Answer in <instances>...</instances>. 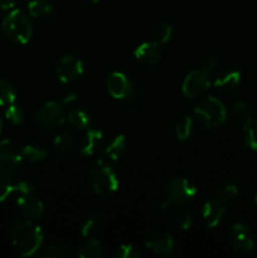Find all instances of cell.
Masks as SVG:
<instances>
[{"mask_svg": "<svg viewBox=\"0 0 257 258\" xmlns=\"http://www.w3.org/2000/svg\"><path fill=\"white\" fill-rule=\"evenodd\" d=\"M141 256V252L136 248L135 246L128 243L120 244L116 247L115 251L112 252L113 258H138Z\"/></svg>", "mask_w": 257, "mask_h": 258, "instance_id": "29", "label": "cell"}, {"mask_svg": "<svg viewBox=\"0 0 257 258\" xmlns=\"http://www.w3.org/2000/svg\"><path fill=\"white\" fill-rule=\"evenodd\" d=\"M134 57L139 60V62L144 63V64L153 66L159 62L161 57V49L160 44L154 40V42H144L139 44L134 50Z\"/></svg>", "mask_w": 257, "mask_h": 258, "instance_id": "15", "label": "cell"}, {"mask_svg": "<svg viewBox=\"0 0 257 258\" xmlns=\"http://www.w3.org/2000/svg\"><path fill=\"white\" fill-rule=\"evenodd\" d=\"M14 176L0 174V202H4L12 193H34V188L28 181L13 180Z\"/></svg>", "mask_w": 257, "mask_h": 258, "instance_id": "14", "label": "cell"}, {"mask_svg": "<svg viewBox=\"0 0 257 258\" xmlns=\"http://www.w3.org/2000/svg\"><path fill=\"white\" fill-rule=\"evenodd\" d=\"M88 181L92 190L100 196L115 193L120 184L115 170L106 163V160H100L92 166L88 174Z\"/></svg>", "mask_w": 257, "mask_h": 258, "instance_id": "3", "label": "cell"}, {"mask_svg": "<svg viewBox=\"0 0 257 258\" xmlns=\"http://www.w3.org/2000/svg\"><path fill=\"white\" fill-rule=\"evenodd\" d=\"M76 100H77V96H76V95H70V96H67V98H65V100H63L60 103H62V105H67V103H68V105H70V103L72 102V101H76Z\"/></svg>", "mask_w": 257, "mask_h": 258, "instance_id": "38", "label": "cell"}, {"mask_svg": "<svg viewBox=\"0 0 257 258\" xmlns=\"http://www.w3.org/2000/svg\"><path fill=\"white\" fill-rule=\"evenodd\" d=\"M66 254H67V252L65 251V248L60 246H57V244H50L43 252V257L44 258H62Z\"/></svg>", "mask_w": 257, "mask_h": 258, "instance_id": "35", "label": "cell"}, {"mask_svg": "<svg viewBox=\"0 0 257 258\" xmlns=\"http://www.w3.org/2000/svg\"><path fill=\"white\" fill-rule=\"evenodd\" d=\"M75 136L70 133H60L53 139V148L57 153H67L75 146Z\"/></svg>", "mask_w": 257, "mask_h": 258, "instance_id": "25", "label": "cell"}, {"mask_svg": "<svg viewBox=\"0 0 257 258\" xmlns=\"http://www.w3.org/2000/svg\"><path fill=\"white\" fill-rule=\"evenodd\" d=\"M209 75L203 72L202 70L191 71L190 73L185 76L181 85V92L186 98H197L199 96L204 95L209 90L211 81Z\"/></svg>", "mask_w": 257, "mask_h": 258, "instance_id": "9", "label": "cell"}, {"mask_svg": "<svg viewBox=\"0 0 257 258\" xmlns=\"http://www.w3.org/2000/svg\"><path fill=\"white\" fill-rule=\"evenodd\" d=\"M224 213H226V208L219 199L206 202L202 208V218L208 228H216L221 223Z\"/></svg>", "mask_w": 257, "mask_h": 258, "instance_id": "16", "label": "cell"}, {"mask_svg": "<svg viewBox=\"0 0 257 258\" xmlns=\"http://www.w3.org/2000/svg\"><path fill=\"white\" fill-rule=\"evenodd\" d=\"M127 150V140L125 135H117L110 141L103 151V160L107 161H116L123 155Z\"/></svg>", "mask_w": 257, "mask_h": 258, "instance_id": "19", "label": "cell"}, {"mask_svg": "<svg viewBox=\"0 0 257 258\" xmlns=\"http://www.w3.org/2000/svg\"><path fill=\"white\" fill-rule=\"evenodd\" d=\"M217 66H218V60H217V58L208 57L203 62V64H202L201 70L203 71V72H206L207 75H211V73L213 72L214 70H216Z\"/></svg>", "mask_w": 257, "mask_h": 258, "instance_id": "36", "label": "cell"}, {"mask_svg": "<svg viewBox=\"0 0 257 258\" xmlns=\"http://www.w3.org/2000/svg\"><path fill=\"white\" fill-rule=\"evenodd\" d=\"M197 186L193 181L189 179L179 176V178L171 179L165 188L166 199L170 202V204L175 206H184L193 201L197 196Z\"/></svg>", "mask_w": 257, "mask_h": 258, "instance_id": "5", "label": "cell"}, {"mask_svg": "<svg viewBox=\"0 0 257 258\" xmlns=\"http://www.w3.org/2000/svg\"><path fill=\"white\" fill-rule=\"evenodd\" d=\"M254 202H256V204H257V191H256V194H254Z\"/></svg>", "mask_w": 257, "mask_h": 258, "instance_id": "41", "label": "cell"}, {"mask_svg": "<svg viewBox=\"0 0 257 258\" xmlns=\"http://www.w3.org/2000/svg\"><path fill=\"white\" fill-rule=\"evenodd\" d=\"M17 3L18 0H0V8L4 10H12Z\"/></svg>", "mask_w": 257, "mask_h": 258, "instance_id": "37", "label": "cell"}, {"mask_svg": "<svg viewBox=\"0 0 257 258\" xmlns=\"http://www.w3.org/2000/svg\"><path fill=\"white\" fill-rule=\"evenodd\" d=\"M87 2H90L91 4H96V3H98L100 0H87Z\"/></svg>", "mask_w": 257, "mask_h": 258, "instance_id": "39", "label": "cell"}, {"mask_svg": "<svg viewBox=\"0 0 257 258\" xmlns=\"http://www.w3.org/2000/svg\"><path fill=\"white\" fill-rule=\"evenodd\" d=\"M229 242L232 248L238 253H248L254 248V242L248 227L242 223H236L232 226Z\"/></svg>", "mask_w": 257, "mask_h": 258, "instance_id": "11", "label": "cell"}, {"mask_svg": "<svg viewBox=\"0 0 257 258\" xmlns=\"http://www.w3.org/2000/svg\"><path fill=\"white\" fill-rule=\"evenodd\" d=\"M17 98L15 87L9 81L0 80V106H9Z\"/></svg>", "mask_w": 257, "mask_h": 258, "instance_id": "26", "label": "cell"}, {"mask_svg": "<svg viewBox=\"0 0 257 258\" xmlns=\"http://www.w3.org/2000/svg\"><path fill=\"white\" fill-rule=\"evenodd\" d=\"M106 88L111 97L115 100H128L135 95L133 81L122 72H112L106 80Z\"/></svg>", "mask_w": 257, "mask_h": 258, "instance_id": "8", "label": "cell"}, {"mask_svg": "<svg viewBox=\"0 0 257 258\" xmlns=\"http://www.w3.org/2000/svg\"><path fill=\"white\" fill-rule=\"evenodd\" d=\"M102 217H91L81 227V236L87 239L91 238V237L95 236L100 231L101 227H102Z\"/></svg>", "mask_w": 257, "mask_h": 258, "instance_id": "28", "label": "cell"}, {"mask_svg": "<svg viewBox=\"0 0 257 258\" xmlns=\"http://www.w3.org/2000/svg\"><path fill=\"white\" fill-rule=\"evenodd\" d=\"M243 139L251 150H257V118H251L244 122Z\"/></svg>", "mask_w": 257, "mask_h": 258, "instance_id": "24", "label": "cell"}, {"mask_svg": "<svg viewBox=\"0 0 257 258\" xmlns=\"http://www.w3.org/2000/svg\"><path fill=\"white\" fill-rule=\"evenodd\" d=\"M35 121L43 128L59 127L66 121V112L63 105L55 101H49L40 106L35 112Z\"/></svg>", "mask_w": 257, "mask_h": 258, "instance_id": "7", "label": "cell"}, {"mask_svg": "<svg viewBox=\"0 0 257 258\" xmlns=\"http://www.w3.org/2000/svg\"><path fill=\"white\" fill-rule=\"evenodd\" d=\"M2 130H3V120L0 118V133H2Z\"/></svg>", "mask_w": 257, "mask_h": 258, "instance_id": "40", "label": "cell"}, {"mask_svg": "<svg viewBox=\"0 0 257 258\" xmlns=\"http://www.w3.org/2000/svg\"><path fill=\"white\" fill-rule=\"evenodd\" d=\"M232 112H233V116L237 120L244 121V122L251 117L248 106L243 101H238V102L233 103V106H232Z\"/></svg>", "mask_w": 257, "mask_h": 258, "instance_id": "32", "label": "cell"}, {"mask_svg": "<svg viewBox=\"0 0 257 258\" xmlns=\"http://www.w3.org/2000/svg\"><path fill=\"white\" fill-rule=\"evenodd\" d=\"M17 204L22 213L29 218H42L44 214V204L39 198H37L35 191L34 193L19 194Z\"/></svg>", "mask_w": 257, "mask_h": 258, "instance_id": "13", "label": "cell"}, {"mask_svg": "<svg viewBox=\"0 0 257 258\" xmlns=\"http://www.w3.org/2000/svg\"><path fill=\"white\" fill-rule=\"evenodd\" d=\"M238 196V189L234 184H228V185L224 186L221 191H219V201L223 204L226 203H232L234 199Z\"/></svg>", "mask_w": 257, "mask_h": 258, "instance_id": "33", "label": "cell"}, {"mask_svg": "<svg viewBox=\"0 0 257 258\" xmlns=\"http://www.w3.org/2000/svg\"><path fill=\"white\" fill-rule=\"evenodd\" d=\"M5 117H7L10 122L14 123V125H20V123L24 122L25 112L20 106L12 103V105L7 106V110H5Z\"/></svg>", "mask_w": 257, "mask_h": 258, "instance_id": "30", "label": "cell"}, {"mask_svg": "<svg viewBox=\"0 0 257 258\" xmlns=\"http://www.w3.org/2000/svg\"><path fill=\"white\" fill-rule=\"evenodd\" d=\"M68 123L72 127L80 128V130H87L91 126V116L81 108H72L66 115Z\"/></svg>", "mask_w": 257, "mask_h": 258, "instance_id": "20", "label": "cell"}, {"mask_svg": "<svg viewBox=\"0 0 257 258\" xmlns=\"http://www.w3.org/2000/svg\"><path fill=\"white\" fill-rule=\"evenodd\" d=\"M28 13L33 18H47L53 14V5L48 0H30Z\"/></svg>", "mask_w": 257, "mask_h": 258, "instance_id": "21", "label": "cell"}, {"mask_svg": "<svg viewBox=\"0 0 257 258\" xmlns=\"http://www.w3.org/2000/svg\"><path fill=\"white\" fill-rule=\"evenodd\" d=\"M2 29L5 37L17 44H27L33 35L29 17L20 9H12L3 19Z\"/></svg>", "mask_w": 257, "mask_h": 258, "instance_id": "2", "label": "cell"}, {"mask_svg": "<svg viewBox=\"0 0 257 258\" xmlns=\"http://www.w3.org/2000/svg\"><path fill=\"white\" fill-rule=\"evenodd\" d=\"M171 35H173V27H171L170 24H168V23H164V24H161L160 27L156 29L154 37H155V42L161 45L166 44V43L170 40Z\"/></svg>", "mask_w": 257, "mask_h": 258, "instance_id": "31", "label": "cell"}, {"mask_svg": "<svg viewBox=\"0 0 257 258\" xmlns=\"http://www.w3.org/2000/svg\"><path fill=\"white\" fill-rule=\"evenodd\" d=\"M241 83V72L237 70L223 71L214 80V87L222 93H232Z\"/></svg>", "mask_w": 257, "mask_h": 258, "instance_id": "17", "label": "cell"}, {"mask_svg": "<svg viewBox=\"0 0 257 258\" xmlns=\"http://www.w3.org/2000/svg\"><path fill=\"white\" fill-rule=\"evenodd\" d=\"M194 115L204 127L213 128L222 125L227 118V108L218 98L209 96L203 98L194 108Z\"/></svg>", "mask_w": 257, "mask_h": 258, "instance_id": "4", "label": "cell"}, {"mask_svg": "<svg viewBox=\"0 0 257 258\" xmlns=\"http://www.w3.org/2000/svg\"><path fill=\"white\" fill-rule=\"evenodd\" d=\"M78 256L81 258H102L105 256L102 243L98 239H88L81 246Z\"/></svg>", "mask_w": 257, "mask_h": 258, "instance_id": "22", "label": "cell"}, {"mask_svg": "<svg viewBox=\"0 0 257 258\" xmlns=\"http://www.w3.org/2000/svg\"><path fill=\"white\" fill-rule=\"evenodd\" d=\"M83 73V63L75 55H65L55 68L57 78L62 83H71L80 78Z\"/></svg>", "mask_w": 257, "mask_h": 258, "instance_id": "10", "label": "cell"}, {"mask_svg": "<svg viewBox=\"0 0 257 258\" xmlns=\"http://www.w3.org/2000/svg\"><path fill=\"white\" fill-rule=\"evenodd\" d=\"M191 223H193V219H191V216L188 212L181 211L176 213L175 217H174V224L178 228H180L181 231H188L191 227Z\"/></svg>", "mask_w": 257, "mask_h": 258, "instance_id": "34", "label": "cell"}, {"mask_svg": "<svg viewBox=\"0 0 257 258\" xmlns=\"http://www.w3.org/2000/svg\"><path fill=\"white\" fill-rule=\"evenodd\" d=\"M22 161V149L14 141L0 140V174L14 176Z\"/></svg>", "mask_w": 257, "mask_h": 258, "instance_id": "6", "label": "cell"}, {"mask_svg": "<svg viewBox=\"0 0 257 258\" xmlns=\"http://www.w3.org/2000/svg\"><path fill=\"white\" fill-rule=\"evenodd\" d=\"M13 246L20 256L30 257L37 253L44 242L42 228L32 221H22L15 223L10 229Z\"/></svg>", "mask_w": 257, "mask_h": 258, "instance_id": "1", "label": "cell"}, {"mask_svg": "<svg viewBox=\"0 0 257 258\" xmlns=\"http://www.w3.org/2000/svg\"><path fill=\"white\" fill-rule=\"evenodd\" d=\"M103 140V133L97 128H87L85 134V138H83L82 143H81L80 153L83 156H92L100 149L101 144Z\"/></svg>", "mask_w": 257, "mask_h": 258, "instance_id": "18", "label": "cell"}, {"mask_svg": "<svg viewBox=\"0 0 257 258\" xmlns=\"http://www.w3.org/2000/svg\"><path fill=\"white\" fill-rule=\"evenodd\" d=\"M191 130H193V120L190 116H184L175 125L176 139L180 141L188 140L191 135Z\"/></svg>", "mask_w": 257, "mask_h": 258, "instance_id": "27", "label": "cell"}, {"mask_svg": "<svg viewBox=\"0 0 257 258\" xmlns=\"http://www.w3.org/2000/svg\"><path fill=\"white\" fill-rule=\"evenodd\" d=\"M23 160H27L28 163H38V161L43 160L47 156V150L43 146L35 145V144H29L25 145L22 149Z\"/></svg>", "mask_w": 257, "mask_h": 258, "instance_id": "23", "label": "cell"}, {"mask_svg": "<svg viewBox=\"0 0 257 258\" xmlns=\"http://www.w3.org/2000/svg\"><path fill=\"white\" fill-rule=\"evenodd\" d=\"M145 247L149 251L154 252L156 254H163V256H170L174 251V239L171 234L166 232H153L148 236L145 241Z\"/></svg>", "mask_w": 257, "mask_h": 258, "instance_id": "12", "label": "cell"}]
</instances>
